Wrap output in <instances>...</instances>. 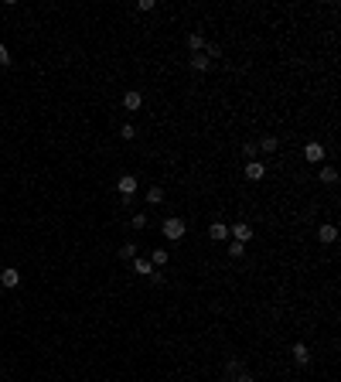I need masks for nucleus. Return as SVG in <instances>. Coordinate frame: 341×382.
I'll list each match as a JSON object with an SVG mask.
<instances>
[{"mask_svg": "<svg viewBox=\"0 0 341 382\" xmlns=\"http://www.w3.org/2000/svg\"><path fill=\"white\" fill-rule=\"evenodd\" d=\"M0 287H4V290H14V287H21V270H14V266L0 270Z\"/></svg>", "mask_w": 341, "mask_h": 382, "instance_id": "obj_4", "label": "nucleus"}, {"mask_svg": "<svg viewBox=\"0 0 341 382\" xmlns=\"http://www.w3.org/2000/svg\"><path fill=\"white\" fill-rule=\"evenodd\" d=\"M232 382H256V379H252L249 372H242V369H239V379H232Z\"/></svg>", "mask_w": 341, "mask_h": 382, "instance_id": "obj_25", "label": "nucleus"}, {"mask_svg": "<svg viewBox=\"0 0 341 382\" xmlns=\"http://www.w3.org/2000/svg\"><path fill=\"white\" fill-rule=\"evenodd\" d=\"M229 256L242 259V256H246V246H242V242H229Z\"/></svg>", "mask_w": 341, "mask_h": 382, "instance_id": "obj_19", "label": "nucleus"}, {"mask_svg": "<svg viewBox=\"0 0 341 382\" xmlns=\"http://www.w3.org/2000/svg\"><path fill=\"white\" fill-rule=\"evenodd\" d=\"M208 236L215 239V242H225V239H229V225L225 222H212V225H208Z\"/></svg>", "mask_w": 341, "mask_h": 382, "instance_id": "obj_8", "label": "nucleus"}, {"mask_svg": "<svg viewBox=\"0 0 341 382\" xmlns=\"http://www.w3.org/2000/svg\"><path fill=\"white\" fill-rule=\"evenodd\" d=\"M147 280H150V283H164V273H160V270H154V273L147 277Z\"/></svg>", "mask_w": 341, "mask_h": 382, "instance_id": "obj_24", "label": "nucleus"}, {"mask_svg": "<svg viewBox=\"0 0 341 382\" xmlns=\"http://www.w3.org/2000/svg\"><path fill=\"white\" fill-rule=\"evenodd\" d=\"M304 160L307 164H321V160H324V147H321L318 140H310V144L304 147Z\"/></svg>", "mask_w": 341, "mask_h": 382, "instance_id": "obj_5", "label": "nucleus"}, {"mask_svg": "<svg viewBox=\"0 0 341 382\" xmlns=\"http://www.w3.org/2000/svg\"><path fill=\"white\" fill-rule=\"evenodd\" d=\"M120 137H123V140H133V137H136V130H133L130 123H123V126H120Z\"/></svg>", "mask_w": 341, "mask_h": 382, "instance_id": "obj_23", "label": "nucleus"}, {"mask_svg": "<svg viewBox=\"0 0 341 382\" xmlns=\"http://www.w3.org/2000/svg\"><path fill=\"white\" fill-rule=\"evenodd\" d=\"M321 181L324 184H338V171L331 168V164H321Z\"/></svg>", "mask_w": 341, "mask_h": 382, "instance_id": "obj_14", "label": "nucleus"}, {"mask_svg": "<svg viewBox=\"0 0 341 382\" xmlns=\"http://www.w3.org/2000/svg\"><path fill=\"white\" fill-rule=\"evenodd\" d=\"M318 239H321V242H334V239H338V229L324 222V225H321V229H318Z\"/></svg>", "mask_w": 341, "mask_h": 382, "instance_id": "obj_12", "label": "nucleus"}, {"mask_svg": "<svg viewBox=\"0 0 341 382\" xmlns=\"http://www.w3.org/2000/svg\"><path fill=\"white\" fill-rule=\"evenodd\" d=\"M0 293H4V287H0Z\"/></svg>", "mask_w": 341, "mask_h": 382, "instance_id": "obj_27", "label": "nucleus"}, {"mask_svg": "<svg viewBox=\"0 0 341 382\" xmlns=\"http://www.w3.org/2000/svg\"><path fill=\"white\" fill-rule=\"evenodd\" d=\"M130 263H133V273H140V277H150V273H154L150 259H130Z\"/></svg>", "mask_w": 341, "mask_h": 382, "instance_id": "obj_15", "label": "nucleus"}, {"mask_svg": "<svg viewBox=\"0 0 341 382\" xmlns=\"http://www.w3.org/2000/svg\"><path fill=\"white\" fill-rule=\"evenodd\" d=\"M229 236H232V242H242V246H246V242L252 239V225L249 222H236L232 229H229Z\"/></svg>", "mask_w": 341, "mask_h": 382, "instance_id": "obj_3", "label": "nucleus"}, {"mask_svg": "<svg viewBox=\"0 0 341 382\" xmlns=\"http://www.w3.org/2000/svg\"><path fill=\"white\" fill-rule=\"evenodd\" d=\"M256 147H260V150H266V154H273V150L280 147V140H276V137H263V140H260Z\"/></svg>", "mask_w": 341, "mask_h": 382, "instance_id": "obj_16", "label": "nucleus"}, {"mask_svg": "<svg viewBox=\"0 0 341 382\" xmlns=\"http://www.w3.org/2000/svg\"><path fill=\"white\" fill-rule=\"evenodd\" d=\"M188 48H191L194 55H198V51L205 48V34H202V31H191V34H188Z\"/></svg>", "mask_w": 341, "mask_h": 382, "instance_id": "obj_13", "label": "nucleus"}, {"mask_svg": "<svg viewBox=\"0 0 341 382\" xmlns=\"http://www.w3.org/2000/svg\"><path fill=\"white\" fill-rule=\"evenodd\" d=\"M294 362L297 365H307V362H310V348H307L304 341H297L294 345Z\"/></svg>", "mask_w": 341, "mask_h": 382, "instance_id": "obj_10", "label": "nucleus"}, {"mask_svg": "<svg viewBox=\"0 0 341 382\" xmlns=\"http://www.w3.org/2000/svg\"><path fill=\"white\" fill-rule=\"evenodd\" d=\"M167 259H170L167 249H154V253H150V266H154V270H160V266H167Z\"/></svg>", "mask_w": 341, "mask_h": 382, "instance_id": "obj_11", "label": "nucleus"}, {"mask_svg": "<svg viewBox=\"0 0 341 382\" xmlns=\"http://www.w3.org/2000/svg\"><path fill=\"white\" fill-rule=\"evenodd\" d=\"M184 232H188L184 219H164V239H167V242H181Z\"/></svg>", "mask_w": 341, "mask_h": 382, "instance_id": "obj_1", "label": "nucleus"}, {"mask_svg": "<svg viewBox=\"0 0 341 382\" xmlns=\"http://www.w3.org/2000/svg\"><path fill=\"white\" fill-rule=\"evenodd\" d=\"M191 68L194 72H208V68H212V58L205 55V51H198V55H191Z\"/></svg>", "mask_w": 341, "mask_h": 382, "instance_id": "obj_9", "label": "nucleus"}, {"mask_svg": "<svg viewBox=\"0 0 341 382\" xmlns=\"http://www.w3.org/2000/svg\"><path fill=\"white\" fill-rule=\"evenodd\" d=\"M116 191H120V198L130 205V202H133V195H136V178H133V174H123V178L116 181Z\"/></svg>", "mask_w": 341, "mask_h": 382, "instance_id": "obj_2", "label": "nucleus"}, {"mask_svg": "<svg viewBox=\"0 0 341 382\" xmlns=\"http://www.w3.org/2000/svg\"><path fill=\"white\" fill-rule=\"evenodd\" d=\"M218 382H232V379H218Z\"/></svg>", "mask_w": 341, "mask_h": 382, "instance_id": "obj_26", "label": "nucleus"}, {"mask_svg": "<svg viewBox=\"0 0 341 382\" xmlns=\"http://www.w3.org/2000/svg\"><path fill=\"white\" fill-rule=\"evenodd\" d=\"M160 202H164V191H160L157 184H154V188L147 191V205H160Z\"/></svg>", "mask_w": 341, "mask_h": 382, "instance_id": "obj_17", "label": "nucleus"}, {"mask_svg": "<svg viewBox=\"0 0 341 382\" xmlns=\"http://www.w3.org/2000/svg\"><path fill=\"white\" fill-rule=\"evenodd\" d=\"M14 58H11V51H7V45H4V41H0V65H11Z\"/></svg>", "mask_w": 341, "mask_h": 382, "instance_id": "obj_22", "label": "nucleus"}, {"mask_svg": "<svg viewBox=\"0 0 341 382\" xmlns=\"http://www.w3.org/2000/svg\"><path fill=\"white\" fill-rule=\"evenodd\" d=\"M140 106H144V96H140V92H136V89H130V92H123V110H130V113H136V110H140Z\"/></svg>", "mask_w": 341, "mask_h": 382, "instance_id": "obj_7", "label": "nucleus"}, {"mask_svg": "<svg viewBox=\"0 0 341 382\" xmlns=\"http://www.w3.org/2000/svg\"><path fill=\"white\" fill-rule=\"evenodd\" d=\"M246 178L249 181H263L266 178V164H263V160H246Z\"/></svg>", "mask_w": 341, "mask_h": 382, "instance_id": "obj_6", "label": "nucleus"}, {"mask_svg": "<svg viewBox=\"0 0 341 382\" xmlns=\"http://www.w3.org/2000/svg\"><path fill=\"white\" fill-rule=\"evenodd\" d=\"M256 150H260L256 144H242V157H246V160H252V157H256Z\"/></svg>", "mask_w": 341, "mask_h": 382, "instance_id": "obj_21", "label": "nucleus"}, {"mask_svg": "<svg viewBox=\"0 0 341 382\" xmlns=\"http://www.w3.org/2000/svg\"><path fill=\"white\" fill-rule=\"evenodd\" d=\"M120 256L123 259H136V242H123V246H120Z\"/></svg>", "mask_w": 341, "mask_h": 382, "instance_id": "obj_18", "label": "nucleus"}, {"mask_svg": "<svg viewBox=\"0 0 341 382\" xmlns=\"http://www.w3.org/2000/svg\"><path fill=\"white\" fill-rule=\"evenodd\" d=\"M130 222H133V229H147V222H150V219H147V212H136L133 219H130Z\"/></svg>", "mask_w": 341, "mask_h": 382, "instance_id": "obj_20", "label": "nucleus"}]
</instances>
